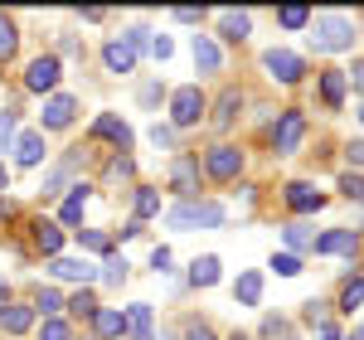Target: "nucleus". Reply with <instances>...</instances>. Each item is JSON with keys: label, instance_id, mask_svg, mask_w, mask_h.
<instances>
[{"label": "nucleus", "instance_id": "1", "mask_svg": "<svg viewBox=\"0 0 364 340\" xmlns=\"http://www.w3.org/2000/svg\"><path fill=\"white\" fill-rule=\"evenodd\" d=\"M311 44L321 54H340V49H355V20L340 15V10H321L316 25H311Z\"/></svg>", "mask_w": 364, "mask_h": 340}, {"label": "nucleus", "instance_id": "2", "mask_svg": "<svg viewBox=\"0 0 364 340\" xmlns=\"http://www.w3.org/2000/svg\"><path fill=\"white\" fill-rule=\"evenodd\" d=\"M166 224L175 233H195V228H219L224 224V204H209V199H180L166 214Z\"/></svg>", "mask_w": 364, "mask_h": 340}, {"label": "nucleus", "instance_id": "3", "mask_svg": "<svg viewBox=\"0 0 364 340\" xmlns=\"http://www.w3.org/2000/svg\"><path fill=\"white\" fill-rule=\"evenodd\" d=\"M301 142H306V112H301V107H287V112L272 122V151H277V156H291Z\"/></svg>", "mask_w": 364, "mask_h": 340}, {"label": "nucleus", "instance_id": "4", "mask_svg": "<svg viewBox=\"0 0 364 340\" xmlns=\"http://www.w3.org/2000/svg\"><path fill=\"white\" fill-rule=\"evenodd\" d=\"M204 112H209V102H204V92H199L195 83L170 92V122H175V127H199Z\"/></svg>", "mask_w": 364, "mask_h": 340}, {"label": "nucleus", "instance_id": "5", "mask_svg": "<svg viewBox=\"0 0 364 340\" xmlns=\"http://www.w3.org/2000/svg\"><path fill=\"white\" fill-rule=\"evenodd\" d=\"M199 180H204L199 156H190V151H175V156H170V190H175L180 199H195V195H199Z\"/></svg>", "mask_w": 364, "mask_h": 340}, {"label": "nucleus", "instance_id": "6", "mask_svg": "<svg viewBox=\"0 0 364 340\" xmlns=\"http://www.w3.org/2000/svg\"><path fill=\"white\" fill-rule=\"evenodd\" d=\"M204 170L214 175V180H238V170H243V151L238 146H228V142H219V146H209L204 151Z\"/></svg>", "mask_w": 364, "mask_h": 340}, {"label": "nucleus", "instance_id": "7", "mask_svg": "<svg viewBox=\"0 0 364 340\" xmlns=\"http://www.w3.org/2000/svg\"><path fill=\"white\" fill-rule=\"evenodd\" d=\"M262 68H267L277 83H301V73H306V58L291 54V49H267V54H262Z\"/></svg>", "mask_w": 364, "mask_h": 340}, {"label": "nucleus", "instance_id": "8", "mask_svg": "<svg viewBox=\"0 0 364 340\" xmlns=\"http://www.w3.org/2000/svg\"><path fill=\"white\" fill-rule=\"evenodd\" d=\"M58 78H63L58 54H39L34 63H29V73H25V87L29 92H49V87H58Z\"/></svg>", "mask_w": 364, "mask_h": 340}, {"label": "nucleus", "instance_id": "9", "mask_svg": "<svg viewBox=\"0 0 364 340\" xmlns=\"http://www.w3.org/2000/svg\"><path fill=\"white\" fill-rule=\"evenodd\" d=\"M73 112H78V97L54 92V97L44 102V112H39V127H44V132H63V127L73 122Z\"/></svg>", "mask_w": 364, "mask_h": 340}, {"label": "nucleus", "instance_id": "10", "mask_svg": "<svg viewBox=\"0 0 364 340\" xmlns=\"http://www.w3.org/2000/svg\"><path fill=\"white\" fill-rule=\"evenodd\" d=\"M92 142H112L117 151H127V146H132V127H127L117 112H102L97 122H92Z\"/></svg>", "mask_w": 364, "mask_h": 340}, {"label": "nucleus", "instance_id": "11", "mask_svg": "<svg viewBox=\"0 0 364 340\" xmlns=\"http://www.w3.org/2000/svg\"><path fill=\"white\" fill-rule=\"evenodd\" d=\"M282 199H287V204H291L296 214H316V209L326 204V195H321V190H316L311 180H291V185L282 190Z\"/></svg>", "mask_w": 364, "mask_h": 340}, {"label": "nucleus", "instance_id": "12", "mask_svg": "<svg viewBox=\"0 0 364 340\" xmlns=\"http://www.w3.org/2000/svg\"><path fill=\"white\" fill-rule=\"evenodd\" d=\"M78 161H83V146H73V151H68V156H63V161H58V166L44 175V185H39V190H44V199L58 195V190H68V175L78 170Z\"/></svg>", "mask_w": 364, "mask_h": 340}, {"label": "nucleus", "instance_id": "13", "mask_svg": "<svg viewBox=\"0 0 364 340\" xmlns=\"http://www.w3.org/2000/svg\"><path fill=\"white\" fill-rule=\"evenodd\" d=\"M49 272H54V277H63V282H92V277H97V267H92V262H83V257H49Z\"/></svg>", "mask_w": 364, "mask_h": 340}, {"label": "nucleus", "instance_id": "14", "mask_svg": "<svg viewBox=\"0 0 364 340\" xmlns=\"http://www.w3.org/2000/svg\"><path fill=\"white\" fill-rule=\"evenodd\" d=\"M102 63H107V73H132L136 68V49L127 39H107L102 44Z\"/></svg>", "mask_w": 364, "mask_h": 340}, {"label": "nucleus", "instance_id": "15", "mask_svg": "<svg viewBox=\"0 0 364 340\" xmlns=\"http://www.w3.org/2000/svg\"><path fill=\"white\" fill-rule=\"evenodd\" d=\"M316 253L331 257V253H360V238H355V228H331V233H321L316 238Z\"/></svg>", "mask_w": 364, "mask_h": 340}, {"label": "nucleus", "instance_id": "16", "mask_svg": "<svg viewBox=\"0 0 364 340\" xmlns=\"http://www.w3.org/2000/svg\"><path fill=\"white\" fill-rule=\"evenodd\" d=\"M29 326H34V307H20V302H5L0 307V331L5 336H25Z\"/></svg>", "mask_w": 364, "mask_h": 340}, {"label": "nucleus", "instance_id": "17", "mask_svg": "<svg viewBox=\"0 0 364 340\" xmlns=\"http://www.w3.org/2000/svg\"><path fill=\"white\" fill-rule=\"evenodd\" d=\"M238 107H243V92H238V87H224V92H219V102H214V127L228 132V127L238 122Z\"/></svg>", "mask_w": 364, "mask_h": 340}, {"label": "nucleus", "instance_id": "18", "mask_svg": "<svg viewBox=\"0 0 364 340\" xmlns=\"http://www.w3.org/2000/svg\"><path fill=\"white\" fill-rule=\"evenodd\" d=\"M92 331L102 340H122L127 336V316L112 312V307H97V312H92Z\"/></svg>", "mask_w": 364, "mask_h": 340}, {"label": "nucleus", "instance_id": "19", "mask_svg": "<svg viewBox=\"0 0 364 340\" xmlns=\"http://www.w3.org/2000/svg\"><path fill=\"white\" fill-rule=\"evenodd\" d=\"M195 68L199 73H219L224 68V54H219V44L209 34H195Z\"/></svg>", "mask_w": 364, "mask_h": 340}, {"label": "nucleus", "instance_id": "20", "mask_svg": "<svg viewBox=\"0 0 364 340\" xmlns=\"http://www.w3.org/2000/svg\"><path fill=\"white\" fill-rule=\"evenodd\" d=\"M248 29H252L248 10H224V15H219V34L233 39V44H243V39H248Z\"/></svg>", "mask_w": 364, "mask_h": 340}, {"label": "nucleus", "instance_id": "21", "mask_svg": "<svg viewBox=\"0 0 364 340\" xmlns=\"http://www.w3.org/2000/svg\"><path fill=\"white\" fill-rule=\"evenodd\" d=\"M15 161H20V166H39V161H44V132L15 137Z\"/></svg>", "mask_w": 364, "mask_h": 340}, {"label": "nucleus", "instance_id": "22", "mask_svg": "<svg viewBox=\"0 0 364 340\" xmlns=\"http://www.w3.org/2000/svg\"><path fill=\"white\" fill-rule=\"evenodd\" d=\"M34 248L49 253V257H58V248H63V228L49 224V219H34Z\"/></svg>", "mask_w": 364, "mask_h": 340}, {"label": "nucleus", "instance_id": "23", "mask_svg": "<svg viewBox=\"0 0 364 340\" xmlns=\"http://www.w3.org/2000/svg\"><path fill=\"white\" fill-rule=\"evenodd\" d=\"M345 68H326V73H321V97H326V107H340V102H345Z\"/></svg>", "mask_w": 364, "mask_h": 340}, {"label": "nucleus", "instance_id": "24", "mask_svg": "<svg viewBox=\"0 0 364 340\" xmlns=\"http://www.w3.org/2000/svg\"><path fill=\"white\" fill-rule=\"evenodd\" d=\"M190 282H195V287H214V282H219V257H214V253L195 257V262H190Z\"/></svg>", "mask_w": 364, "mask_h": 340}, {"label": "nucleus", "instance_id": "25", "mask_svg": "<svg viewBox=\"0 0 364 340\" xmlns=\"http://www.w3.org/2000/svg\"><path fill=\"white\" fill-rule=\"evenodd\" d=\"M15 49H20V25L0 10V63H10V58H15Z\"/></svg>", "mask_w": 364, "mask_h": 340}, {"label": "nucleus", "instance_id": "26", "mask_svg": "<svg viewBox=\"0 0 364 340\" xmlns=\"http://www.w3.org/2000/svg\"><path fill=\"white\" fill-rule=\"evenodd\" d=\"M233 297H238L243 307H257V302H262V272H243L238 287H233Z\"/></svg>", "mask_w": 364, "mask_h": 340}, {"label": "nucleus", "instance_id": "27", "mask_svg": "<svg viewBox=\"0 0 364 340\" xmlns=\"http://www.w3.org/2000/svg\"><path fill=\"white\" fill-rule=\"evenodd\" d=\"M73 195L63 199V224L73 228V224H83V204H87V185H68Z\"/></svg>", "mask_w": 364, "mask_h": 340}, {"label": "nucleus", "instance_id": "28", "mask_svg": "<svg viewBox=\"0 0 364 340\" xmlns=\"http://www.w3.org/2000/svg\"><path fill=\"white\" fill-rule=\"evenodd\" d=\"M127 331H132L136 340H156L151 336V307H146V302H136V307L127 312Z\"/></svg>", "mask_w": 364, "mask_h": 340}, {"label": "nucleus", "instance_id": "29", "mask_svg": "<svg viewBox=\"0 0 364 340\" xmlns=\"http://www.w3.org/2000/svg\"><path fill=\"white\" fill-rule=\"evenodd\" d=\"M132 175H136V161H132V156H122V151H117L112 161H107V170H102V180H107V185H122V180H132Z\"/></svg>", "mask_w": 364, "mask_h": 340}, {"label": "nucleus", "instance_id": "30", "mask_svg": "<svg viewBox=\"0 0 364 340\" xmlns=\"http://www.w3.org/2000/svg\"><path fill=\"white\" fill-rule=\"evenodd\" d=\"M34 312L44 316V321H54V316L63 312V297H58L54 287H39V292H34Z\"/></svg>", "mask_w": 364, "mask_h": 340}, {"label": "nucleus", "instance_id": "31", "mask_svg": "<svg viewBox=\"0 0 364 340\" xmlns=\"http://www.w3.org/2000/svg\"><path fill=\"white\" fill-rule=\"evenodd\" d=\"M277 25L282 29H306L311 25V10H306V5H282V10H277Z\"/></svg>", "mask_w": 364, "mask_h": 340}, {"label": "nucleus", "instance_id": "32", "mask_svg": "<svg viewBox=\"0 0 364 340\" xmlns=\"http://www.w3.org/2000/svg\"><path fill=\"white\" fill-rule=\"evenodd\" d=\"M151 214H161V190L141 185V190H136V224H141V219H151Z\"/></svg>", "mask_w": 364, "mask_h": 340}, {"label": "nucleus", "instance_id": "33", "mask_svg": "<svg viewBox=\"0 0 364 340\" xmlns=\"http://www.w3.org/2000/svg\"><path fill=\"white\" fill-rule=\"evenodd\" d=\"M78 243H83L87 253H112V238H107V233H97V228H78Z\"/></svg>", "mask_w": 364, "mask_h": 340}, {"label": "nucleus", "instance_id": "34", "mask_svg": "<svg viewBox=\"0 0 364 340\" xmlns=\"http://www.w3.org/2000/svg\"><path fill=\"white\" fill-rule=\"evenodd\" d=\"M102 282H112V287H122L127 282V257H117V253H107V262H102V272H97Z\"/></svg>", "mask_w": 364, "mask_h": 340}, {"label": "nucleus", "instance_id": "35", "mask_svg": "<svg viewBox=\"0 0 364 340\" xmlns=\"http://www.w3.org/2000/svg\"><path fill=\"white\" fill-rule=\"evenodd\" d=\"M282 233H287V243H291V248H316V233H311L306 224H287Z\"/></svg>", "mask_w": 364, "mask_h": 340}, {"label": "nucleus", "instance_id": "36", "mask_svg": "<svg viewBox=\"0 0 364 340\" xmlns=\"http://www.w3.org/2000/svg\"><path fill=\"white\" fill-rule=\"evenodd\" d=\"M340 307H345V312H355V307H364V277H355V282H345V292H340Z\"/></svg>", "mask_w": 364, "mask_h": 340}, {"label": "nucleus", "instance_id": "37", "mask_svg": "<svg viewBox=\"0 0 364 340\" xmlns=\"http://www.w3.org/2000/svg\"><path fill=\"white\" fill-rule=\"evenodd\" d=\"M39 340H73V326H68V321H44V326H39Z\"/></svg>", "mask_w": 364, "mask_h": 340}, {"label": "nucleus", "instance_id": "38", "mask_svg": "<svg viewBox=\"0 0 364 340\" xmlns=\"http://www.w3.org/2000/svg\"><path fill=\"white\" fill-rule=\"evenodd\" d=\"M63 307H68L73 316H92V312H97V297H92V292H78V297H68Z\"/></svg>", "mask_w": 364, "mask_h": 340}, {"label": "nucleus", "instance_id": "39", "mask_svg": "<svg viewBox=\"0 0 364 340\" xmlns=\"http://www.w3.org/2000/svg\"><path fill=\"white\" fill-rule=\"evenodd\" d=\"M272 267H277V277H296V272H301V257H296V253H277V257H272Z\"/></svg>", "mask_w": 364, "mask_h": 340}, {"label": "nucleus", "instance_id": "40", "mask_svg": "<svg viewBox=\"0 0 364 340\" xmlns=\"http://www.w3.org/2000/svg\"><path fill=\"white\" fill-rule=\"evenodd\" d=\"M340 190H345V199H360V204H364V175H355V170L340 175Z\"/></svg>", "mask_w": 364, "mask_h": 340}, {"label": "nucleus", "instance_id": "41", "mask_svg": "<svg viewBox=\"0 0 364 340\" xmlns=\"http://www.w3.org/2000/svg\"><path fill=\"white\" fill-rule=\"evenodd\" d=\"M185 340H214V326L209 321H190L185 326Z\"/></svg>", "mask_w": 364, "mask_h": 340}, {"label": "nucleus", "instance_id": "42", "mask_svg": "<svg viewBox=\"0 0 364 340\" xmlns=\"http://www.w3.org/2000/svg\"><path fill=\"white\" fill-rule=\"evenodd\" d=\"M15 142V112H0V151Z\"/></svg>", "mask_w": 364, "mask_h": 340}, {"label": "nucleus", "instance_id": "43", "mask_svg": "<svg viewBox=\"0 0 364 340\" xmlns=\"http://www.w3.org/2000/svg\"><path fill=\"white\" fill-rule=\"evenodd\" d=\"M151 54H156V58H170V54H175V44H170L166 34H151Z\"/></svg>", "mask_w": 364, "mask_h": 340}, {"label": "nucleus", "instance_id": "44", "mask_svg": "<svg viewBox=\"0 0 364 340\" xmlns=\"http://www.w3.org/2000/svg\"><path fill=\"white\" fill-rule=\"evenodd\" d=\"M151 142L156 146H175V127H161V122H156V127H151Z\"/></svg>", "mask_w": 364, "mask_h": 340}, {"label": "nucleus", "instance_id": "45", "mask_svg": "<svg viewBox=\"0 0 364 340\" xmlns=\"http://www.w3.org/2000/svg\"><path fill=\"white\" fill-rule=\"evenodd\" d=\"M282 331H287V321H282V316H267V321H262V336H267V340H277Z\"/></svg>", "mask_w": 364, "mask_h": 340}, {"label": "nucleus", "instance_id": "46", "mask_svg": "<svg viewBox=\"0 0 364 340\" xmlns=\"http://www.w3.org/2000/svg\"><path fill=\"white\" fill-rule=\"evenodd\" d=\"M10 219H20V204H15V199H5V195H0V224H10Z\"/></svg>", "mask_w": 364, "mask_h": 340}, {"label": "nucleus", "instance_id": "47", "mask_svg": "<svg viewBox=\"0 0 364 340\" xmlns=\"http://www.w3.org/2000/svg\"><path fill=\"white\" fill-rule=\"evenodd\" d=\"M345 83H355V92H364V58L355 68H345Z\"/></svg>", "mask_w": 364, "mask_h": 340}, {"label": "nucleus", "instance_id": "48", "mask_svg": "<svg viewBox=\"0 0 364 340\" xmlns=\"http://www.w3.org/2000/svg\"><path fill=\"white\" fill-rule=\"evenodd\" d=\"M306 321L311 326H326V307L321 302H306Z\"/></svg>", "mask_w": 364, "mask_h": 340}, {"label": "nucleus", "instance_id": "49", "mask_svg": "<svg viewBox=\"0 0 364 340\" xmlns=\"http://www.w3.org/2000/svg\"><path fill=\"white\" fill-rule=\"evenodd\" d=\"M151 267H156V272H170V248H156V253H151Z\"/></svg>", "mask_w": 364, "mask_h": 340}, {"label": "nucleus", "instance_id": "50", "mask_svg": "<svg viewBox=\"0 0 364 340\" xmlns=\"http://www.w3.org/2000/svg\"><path fill=\"white\" fill-rule=\"evenodd\" d=\"M345 156H350V166H364V142H350V146H345Z\"/></svg>", "mask_w": 364, "mask_h": 340}, {"label": "nucleus", "instance_id": "51", "mask_svg": "<svg viewBox=\"0 0 364 340\" xmlns=\"http://www.w3.org/2000/svg\"><path fill=\"white\" fill-rule=\"evenodd\" d=\"M175 20H185V25H195V20H199V10H195V5H180V10H175Z\"/></svg>", "mask_w": 364, "mask_h": 340}, {"label": "nucleus", "instance_id": "52", "mask_svg": "<svg viewBox=\"0 0 364 340\" xmlns=\"http://www.w3.org/2000/svg\"><path fill=\"white\" fill-rule=\"evenodd\" d=\"M156 97H161V83H146V87H141V102H146V107H151Z\"/></svg>", "mask_w": 364, "mask_h": 340}, {"label": "nucleus", "instance_id": "53", "mask_svg": "<svg viewBox=\"0 0 364 340\" xmlns=\"http://www.w3.org/2000/svg\"><path fill=\"white\" fill-rule=\"evenodd\" d=\"M316 340H340V331L331 326V321H326V326H321V336H316Z\"/></svg>", "mask_w": 364, "mask_h": 340}, {"label": "nucleus", "instance_id": "54", "mask_svg": "<svg viewBox=\"0 0 364 340\" xmlns=\"http://www.w3.org/2000/svg\"><path fill=\"white\" fill-rule=\"evenodd\" d=\"M10 190V170H5V161H0V195Z\"/></svg>", "mask_w": 364, "mask_h": 340}, {"label": "nucleus", "instance_id": "55", "mask_svg": "<svg viewBox=\"0 0 364 340\" xmlns=\"http://www.w3.org/2000/svg\"><path fill=\"white\" fill-rule=\"evenodd\" d=\"M355 340H364V326H360V331H355Z\"/></svg>", "mask_w": 364, "mask_h": 340}, {"label": "nucleus", "instance_id": "56", "mask_svg": "<svg viewBox=\"0 0 364 340\" xmlns=\"http://www.w3.org/2000/svg\"><path fill=\"white\" fill-rule=\"evenodd\" d=\"M228 340H248V336H228Z\"/></svg>", "mask_w": 364, "mask_h": 340}, {"label": "nucleus", "instance_id": "57", "mask_svg": "<svg viewBox=\"0 0 364 340\" xmlns=\"http://www.w3.org/2000/svg\"><path fill=\"white\" fill-rule=\"evenodd\" d=\"M360 122H364V112H360Z\"/></svg>", "mask_w": 364, "mask_h": 340}]
</instances>
